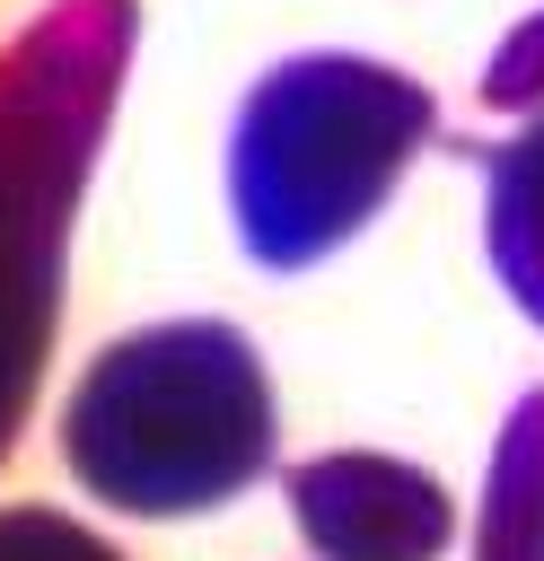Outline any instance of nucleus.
<instances>
[{"mask_svg": "<svg viewBox=\"0 0 544 561\" xmlns=\"http://www.w3.org/2000/svg\"><path fill=\"white\" fill-rule=\"evenodd\" d=\"M281 412L237 324H140L88 359L61 412L70 473L123 517H193L272 465Z\"/></svg>", "mask_w": 544, "mask_h": 561, "instance_id": "1", "label": "nucleus"}, {"mask_svg": "<svg viewBox=\"0 0 544 561\" xmlns=\"http://www.w3.org/2000/svg\"><path fill=\"white\" fill-rule=\"evenodd\" d=\"M123 44H132L123 0H61L0 61V456L53 351L70 210L114 114Z\"/></svg>", "mask_w": 544, "mask_h": 561, "instance_id": "2", "label": "nucleus"}, {"mask_svg": "<svg viewBox=\"0 0 544 561\" xmlns=\"http://www.w3.org/2000/svg\"><path fill=\"white\" fill-rule=\"evenodd\" d=\"M439 105L421 79L360 61V53H298L281 61L228 140V202L254 263L298 272L360 237L377 202L421 158Z\"/></svg>", "mask_w": 544, "mask_h": 561, "instance_id": "3", "label": "nucleus"}, {"mask_svg": "<svg viewBox=\"0 0 544 561\" xmlns=\"http://www.w3.org/2000/svg\"><path fill=\"white\" fill-rule=\"evenodd\" d=\"M290 508L307 526V543L325 561H439L456 508L447 491L404 465V456H369V447H342V456H316L290 473Z\"/></svg>", "mask_w": 544, "mask_h": 561, "instance_id": "4", "label": "nucleus"}, {"mask_svg": "<svg viewBox=\"0 0 544 561\" xmlns=\"http://www.w3.org/2000/svg\"><path fill=\"white\" fill-rule=\"evenodd\" d=\"M491 263H500V289L544 324V114L491 158Z\"/></svg>", "mask_w": 544, "mask_h": 561, "instance_id": "5", "label": "nucleus"}, {"mask_svg": "<svg viewBox=\"0 0 544 561\" xmlns=\"http://www.w3.org/2000/svg\"><path fill=\"white\" fill-rule=\"evenodd\" d=\"M0 561H123V552L61 508H0Z\"/></svg>", "mask_w": 544, "mask_h": 561, "instance_id": "6", "label": "nucleus"}]
</instances>
